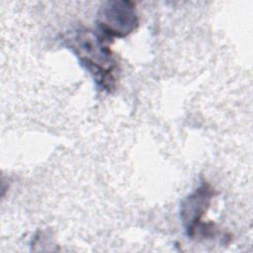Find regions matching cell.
<instances>
[{"instance_id": "1", "label": "cell", "mask_w": 253, "mask_h": 253, "mask_svg": "<svg viewBox=\"0 0 253 253\" xmlns=\"http://www.w3.org/2000/svg\"><path fill=\"white\" fill-rule=\"evenodd\" d=\"M109 40L97 31L77 28L63 37L64 45L91 74L98 89L113 93L118 85L120 65Z\"/></svg>"}, {"instance_id": "2", "label": "cell", "mask_w": 253, "mask_h": 253, "mask_svg": "<svg viewBox=\"0 0 253 253\" xmlns=\"http://www.w3.org/2000/svg\"><path fill=\"white\" fill-rule=\"evenodd\" d=\"M216 194L211 184L202 180L200 185L181 201L180 218L190 238H212L219 233L212 222L204 220Z\"/></svg>"}, {"instance_id": "3", "label": "cell", "mask_w": 253, "mask_h": 253, "mask_svg": "<svg viewBox=\"0 0 253 253\" xmlns=\"http://www.w3.org/2000/svg\"><path fill=\"white\" fill-rule=\"evenodd\" d=\"M98 32L105 38H126L139 25L135 3L129 0H109L103 2L97 13Z\"/></svg>"}]
</instances>
